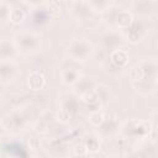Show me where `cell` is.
Returning a JSON list of instances; mask_svg holds the SVG:
<instances>
[{"instance_id":"1","label":"cell","mask_w":158,"mask_h":158,"mask_svg":"<svg viewBox=\"0 0 158 158\" xmlns=\"http://www.w3.org/2000/svg\"><path fill=\"white\" fill-rule=\"evenodd\" d=\"M91 49L93 48L88 42H85V41H75L69 47V54L74 59L84 60L90 56Z\"/></svg>"},{"instance_id":"2","label":"cell","mask_w":158,"mask_h":158,"mask_svg":"<svg viewBox=\"0 0 158 158\" xmlns=\"http://www.w3.org/2000/svg\"><path fill=\"white\" fill-rule=\"evenodd\" d=\"M38 42H40V37L30 32H23L15 37V43L17 48H21L23 51H31L36 48L38 46Z\"/></svg>"},{"instance_id":"3","label":"cell","mask_w":158,"mask_h":158,"mask_svg":"<svg viewBox=\"0 0 158 158\" xmlns=\"http://www.w3.org/2000/svg\"><path fill=\"white\" fill-rule=\"evenodd\" d=\"M93 7L89 4V1L84 0H77L72 6L73 15L79 20H86L93 15Z\"/></svg>"},{"instance_id":"4","label":"cell","mask_w":158,"mask_h":158,"mask_svg":"<svg viewBox=\"0 0 158 158\" xmlns=\"http://www.w3.org/2000/svg\"><path fill=\"white\" fill-rule=\"evenodd\" d=\"M127 30V33H126V37L130 42L132 43H137L142 40V37L144 36L146 33V27H144V23L138 21V22H132L130 27L126 28Z\"/></svg>"},{"instance_id":"5","label":"cell","mask_w":158,"mask_h":158,"mask_svg":"<svg viewBox=\"0 0 158 158\" xmlns=\"http://www.w3.org/2000/svg\"><path fill=\"white\" fill-rule=\"evenodd\" d=\"M95 88V81L89 78V77H84V78H79V80L74 84V93L77 95H79L80 98L83 95H86L91 91H94Z\"/></svg>"},{"instance_id":"6","label":"cell","mask_w":158,"mask_h":158,"mask_svg":"<svg viewBox=\"0 0 158 158\" xmlns=\"http://www.w3.org/2000/svg\"><path fill=\"white\" fill-rule=\"evenodd\" d=\"M122 40H123L122 36L118 35L117 32H109L101 37V44H102L104 49L115 51L122 43Z\"/></svg>"},{"instance_id":"7","label":"cell","mask_w":158,"mask_h":158,"mask_svg":"<svg viewBox=\"0 0 158 158\" xmlns=\"http://www.w3.org/2000/svg\"><path fill=\"white\" fill-rule=\"evenodd\" d=\"M16 70H17V67H16V64L11 59H9V60H1L0 75H1V80L4 83L11 80L15 77Z\"/></svg>"},{"instance_id":"8","label":"cell","mask_w":158,"mask_h":158,"mask_svg":"<svg viewBox=\"0 0 158 158\" xmlns=\"http://www.w3.org/2000/svg\"><path fill=\"white\" fill-rule=\"evenodd\" d=\"M17 53V46L16 43H12L10 41L2 40L0 43V57L1 60H9L12 59Z\"/></svg>"},{"instance_id":"9","label":"cell","mask_w":158,"mask_h":158,"mask_svg":"<svg viewBox=\"0 0 158 158\" xmlns=\"http://www.w3.org/2000/svg\"><path fill=\"white\" fill-rule=\"evenodd\" d=\"M110 60L117 68H122L128 62V53L125 49H115L110 54Z\"/></svg>"},{"instance_id":"10","label":"cell","mask_w":158,"mask_h":158,"mask_svg":"<svg viewBox=\"0 0 158 158\" xmlns=\"http://www.w3.org/2000/svg\"><path fill=\"white\" fill-rule=\"evenodd\" d=\"M44 77L40 72H31L27 78V84L31 90H41L44 86Z\"/></svg>"},{"instance_id":"11","label":"cell","mask_w":158,"mask_h":158,"mask_svg":"<svg viewBox=\"0 0 158 158\" xmlns=\"http://www.w3.org/2000/svg\"><path fill=\"white\" fill-rule=\"evenodd\" d=\"M133 10L138 15H149L153 11V4L151 0H137L133 4Z\"/></svg>"},{"instance_id":"12","label":"cell","mask_w":158,"mask_h":158,"mask_svg":"<svg viewBox=\"0 0 158 158\" xmlns=\"http://www.w3.org/2000/svg\"><path fill=\"white\" fill-rule=\"evenodd\" d=\"M133 22L132 15L131 12L126 11V10H120L118 15H117V20H116V25L120 28H127L131 26V23Z\"/></svg>"},{"instance_id":"13","label":"cell","mask_w":158,"mask_h":158,"mask_svg":"<svg viewBox=\"0 0 158 158\" xmlns=\"http://www.w3.org/2000/svg\"><path fill=\"white\" fill-rule=\"evenodd\" d=\"M62 81L64 84H75L79 80V70L75 69H63L62 70Z\"/></svg>"},{"instance_id":"14","label":"cell","mask_w":158,"mask_h":158,"mask_svg":"<svg viewBox=\"0 0 158 158\" xmlns=\"http://www.w3.org/2000/svg\"><path fill=\"white\" fill-rule=\"evenodd\" d=\"M144 72V78H148V79H154L156 80V77L158 75V65L153 62H143L139 64Z\"/></svg>"},{"instance_id":"15","label":"cell","mask_w":158,"mask_h":158,"mask_svg":"<svg viewBox=\"0 0 158 158\" xmlns=\"http://www.w3.org/2000/svg\"><path fill=\"white\" fill-rule=\"evenodd\" d=\"M136 83V88L137 90H139L141 93H151L154 89L156 85V80L154 79H148V78H143L139 81H135Z\"/></svg>"},{"instance_id":"16","label":"cell","mask_w":158,"mask_h":158,"mask_svg":"<svg viewBox=\"0 0 158 158\" xmlns=\"http://www.w3.org/2000/svg\"><path fill=\"white\" fill-rule=\"evenodd\" d=\"M121 9L115 7V6H109L106 10H104V20L109 23H115L116 25V20H117V15L120 12Z\"/></svg>"},{"instance_id":"17","label":"cell","mask_w":158,"mask_h":158,"mask_svg":"<svg viewBox=\"0 0 158 158\" xmlns=\"http://www.w3.org/2000/svg\"><path fill=\"white\" fill-rule=\"evenodd\" d=\"M117 127H118L117 121L115 118H109V120H104V122L100 125V131L105 135H109L115 132Z\"/></svg>"},{"instance_id":"18","label":"cell","mask_w":158,"mask_h":158,"mask_svg":"<svg viewBox=\"0 0 158 158\" xmlns=\"http://www.w3.org/2000/svg\"><path fill=\"white\" fill-rule=\"evenodd\" d=\"M63 109H65L67 111H69L72 115L73 114H77L78 112V100L74 98V96H67L64 100H63Z\"/></svg>"},{"instance_id":"19","label":"cell","mask_w":158,"mask_h":158,"mask_svg":"<svg viewBox=\"0 0 158 158\" xmlns=\"http://www.w3.org/2000/svg\"><path fill=\"white\" fill-rule=\"evenodd\" d=\"M25 20V11L19 7V6H14L11 9V14H10V21L14 23H20Z\"/></svg>"},{"instance_id":"20","label":"cell","mask_w":158,"mask_h":158,"mask_svg":"<svg viewBox=\"0 0 158 158\" xmlns=\"http://www.w3.org/2000/svg\"><path fill=\"white\" fill-rule=\"evenodd\" d=\"M84 146L86 147V149L89 152H95L100 148V144H99V139L95 137V136H88L85 137L84 139Z\"/></svg>"},{"instance_id":"21","label":"cell","mask_w":158,"mask_h":158,"mask_svg":"<svg viewBox=\"0 0 158 158\" xmlns=\"http://www.w3.org/2000/svg\"><path fill=\"white\" fill-rule=\"evenodd\" d=\"M130 77H131V79H132L133 81H139V80H142V79L144 78V72H143L142 67H141V65L133 67L132 70L130 72Z\"/></svg>"},{"instance_id":"22","label":"cell","mask_w":158,"mask_h":158,"mask_svg":"<svg viewBox=\"0 0 158 158\" xmlns=\"http://www.w3.org/2000/svg\"><path fill=\"white\" fill-rule=\"evenodd\" d=\"M104 120H105V117H104V115H102L99 110L91 112L90 116H89V121H90V123L94 125V126H100V125L104 122Z\"/></svg>"},{"instance_id":"23","label":"cell","mask_w":158,"mask_h":158,"mask_svg":"<svg viewBox=\"0 0 158 158\" xmlns=\"http://www.w3.org/2000/svg\"><path fill=\"white\" fill-rule=\"evenodd\" d=\"M109 1L110 0H89V4L94 10H106L109 7Z\"/></svg>"},{"instance_id":"24","label":"cell","mask_w":158,"mask_h":158,"mask_svg":"<svg viewBox=\"0 0 158 158\" xmlns=\"http://www.w3.org/2000/svg\"><path fill=\"white\" fill-rule=\"evenodd\" d=\"M10 14H11V7H10V5L2 1L1 5H0V16H1V20H2V21L10 20Z\"/></svg>"},{"instance_id":"25","label":"cell","mask_w":158,"mask_h":158,"mask_svg":"<svg viewBox=\"0 0 158 158\" xmlns=\"http://www.w3.org/2000/svg\"><path fill=\"white\" fill-rule=\"evenodd\" d=\"M63 69H75V70H79L80 69V64H79V60L78 59H74V58H70V59H67L63 65H62Z\"/></svg>"},{"instance_id":"26","label":"cell","mask_w":158,"mask_h":158,"mask_svg":"<svg viewBox=\"0 0 158 158\" xmlns=\"http://www.w3.org/2000/svg\"><path fill=\"white\" fill-rule=\"evenodd\" d=\"M70 116H72V114L69 112V111H67L65 109H60L59 111H58V114H57V118L60 121V122H63V123H67L69 120H70Z\"/></svg>"},{"instance_id":"27","label":"cell","mask_w":158,"mask_h":158,"mask_svg":"<svg viewBox=\"0 0 158 158\" xmlns=\"http://www.w3.org/2000/svg\"><path fill=\"white\" fill-rule=\"evenodd\" d=\"M48 128H49V127H48V122L44 121L43 118L40 120V121L36 123V126H35V130H36L37 132H40V133H44V132H47Z\"/></svg>"},{"instance_id":"28","label":"cell","mask_w":158,"mask_h":158,"mask_svg":"<svg viewBox=\"0 0 158 158\" xmlns=\"http://www.w3.org/2000/svg\"><path fill=\"white\" fill-rule=\"evenodd\" d=\"M86 152H88V149H86V147L84 146V143L80 144V146H77V147H75V154L84 156V154H86Z\"/></svg>"},{"instance_id":"29","label":"cell","mask_w":158,"mask_h":158,"mask_svg":"<svg viewBox=\"0 0 158 158\" xmlns=\"http://www.w3.org/2000/svg\"><path fill=\"white\" fill-rule=\"evenodd\" d=\"M27 5H31V6H38L41 4H43L46 0H25Z\"/></svg>"},{"instance_id":"30","label":"cell","mask_w":158,"mask_h":158,"mask_svg":"<svg viewBox=\"0 0 158 158\" xmlns=\"http://www.w3.org/2000/svg\"><path fill=\"white\" fill-rule=\"evenodd\" d=\"M4 2H6V4H9L10 6L11 5H15V6H17V4L21 1V0H2Z\"/></svg>"},{"instance_id":"31","label":"cell","mask_w":158,"mask_h":158,"mask_svg":"<svg viewBox=\"0 0 158 158\" xmlns=\"http://www.w3.org/2000/svg\"><path fill=\"white\" fill-rule=\"evenodd\" d=\"M156 121H157V123H158V115L156 116Z\"/></svg>"}]
</instances>
